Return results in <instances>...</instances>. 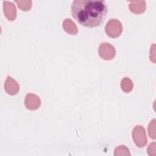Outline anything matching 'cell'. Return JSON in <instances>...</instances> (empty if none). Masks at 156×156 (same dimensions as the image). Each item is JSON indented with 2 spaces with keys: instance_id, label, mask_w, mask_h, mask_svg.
Instances as JSON below:
<instances>
[{
  "instance_id": "cell-1",
  "label": "cell",
  "mask_w": 156,
  "mask_h": 156,
  "mask_svg": "<svg viewBox=\"0 0 156 156\" xmlns=\"http://www.w3.org/2000/svg\"><path fill=\"white\" fill-rule=\"evenodd\" d=\"M71 9L73 17L80 24L88 27L100 26L108 12L104 0H75Z\"/></svg>"
},
{
  "instance_id": "cell-2",
  "label": "cell",
  "mask_w": 156,
  "mask_h": 156,
  "mask_svg": "<svg viewBox=\"0 0 156 156\" xmlns=\"http://www.w3.org/2000/svg\"><path fill=\"white\" fill-rule=\"evenodd\" d=\"M105 31L110 37H118L122 32V24L116 19H110L105 26Z\"/></svg>"
},
{
  "instance_id": "cell-3",
  "label": "cell",
  "mask_w": 156,
  "mask_h": 156,
  "mask_svg": "<svg viewBox=\"0 0 156 156\" xmlns=\"http://www.w3.org/2000/svg\"><path fill=\"white\" fill-rule=\"evenodd\" d=\"M133 141L138 147H143L147 144V136L144 127L141 126H136L132 131Z\"/></svg>"
},
{
  "instance_id": "cell-4",
  "label": "cell",
  "mask_w": 156,
  "mask_h": 156,
  "mask_svg": "<svg viewBox=\"0 0 156 156\" xmlns=\"http://www.w3.org/2000/svg\"><path fill=\"white\" fill-rule=\"evenodd\" d=\"M99 54L100 57L106 60L113 59L116 55L115 47L109 43H102L99 47Z\"/></svg>"
},
{
  "instance_id": "cell-5",
  "label": "cell",
  "mask_w": 156,
  "mask_h": 156,
  "mask_svg": "<svg viewBox=\"0 0 156 156\" xmlns=\"http://www.w3.org/2000/svg\"><path fill=\"white\" fill-rule=\"evenodd\" d=\"M24 104L27 109L35 110L40 107L41 105V101L39 97L36 94L28 93L26 96Z\"/></svg>"
},
{
  "instance_id": "cell-6",
  "label": "cell",
  "mask_w": 156,
  "mask_h": 156,
  "mask_svg": "<svg viewBox=\"0 0 156 156\" xmlns=\"http://www.w3.org/2000/svg\"><path fill=\"white\" fill-rule=\"evenodd\" d=\"M3 10L5 17L10 21H13L16 17V9L15 5L9 1H3Z\"/></svg>"
},
{
  "instance_id": "cell-7",
  "label": "cell",
  "mask_w": 156,
  "mask_h": 156,
  "mask_svg": "<svg viewBox=\"0 0 156 156\" xmlns=\"http://www.w3.org/2000/svg\"><path fill=\"white\" fill-rule=\"evenodd\" d=\"M5 91L10 95H15L19 91V85L18 82L12 77L8 76L4 83Z\"/></svg>"
},
{
  "instance_id": "cell-8",
  "label": "cell",
  "mask_w": 156,
  "mask_h": 156,
  "mask_svg": "<svg viewBox=\"0 0 156 156\" xmlns=\"http://www.w3.org/2000/svg\"><path fill=\"white\" fill-rule=\"evenodd\" d=\"M129 7L132 12L135 14H140L145 10L146 2L144 1H130Z\"/></svg>"
},
{
  "instance_id": "cell-9",
  "label": "cell",
  "mask_w": 156,
  "mask_h": 156,
  "mask_svg": "<svg viewBox=\"0 0 156 156\" xmlns=\"http://www.w3.org/2000/svg\"><path fill=\"white\" fill-rule=\"evenodd\" d=\"M63 29L69 34L76 35L78 32L76 24L69 18H66L63 22Z\"/></svg>"
},
{
  "instance_id": "cell-10",
  "label": "cell",
  "mask_w": 156,
  "mask_h": 156,
  "mask_svg": "<svg viewBox=\"0 0 156 156\" xmlns=\"http://www.w3.org/2000/svg\"><path fill=\"white\" fill-rule=\"evenodd\" d=\"M121 89L126 93L131 91L133 88L132 81L129 77H124L121 82Z\"/></svg>"
},
{
  "instance_id": "cell-11",
  "label": "cell",
  "mask_w": 156,
  "mask_h": 156,
  "mask_svg": "<svg viewBox=\"0 0 156 156\" xmlns=\"http://www.w3.org/2000/svg\"><path fill=\"white\" fill-rule=\"evenodd\" d=\"M19 8L23 11L29 10L32 6V1H16Z\"/></svg>"
},
{
  "instance_id": "cell-12",
  "label": "cell",
  "mask_w": 156,
  "mask_h": 156,
  "mask_svg": "<svg viewBox=\"0 0 156 156\" xmlns=\"http://www.w3.org/2000/svg\"><path fill=\"white\" fill-rule=\"evenodd\" d=\"M114 155L115 156L118 155H130L129 149L124 145L119 146L115 150Z\"/></svg>"
},
{
  "instance_id": "cell-13",
  "label": "cell",
  "mask_w": 156,
  "mask_h": 156,
  "mask_svg": "<svg viewBox=\"0 0 156 156\" xmlns=\"http://www.w3.org/2000/svg\"><path fill=\"white\" fill-rule=\"evenodd\" d=\"M155 119H153L151 122L149 123V127H148V132L149 136L152 138H155Z\"/></svg>"
},
{
  "instance_id": "cell-14",
  "label": "cell",
  "mask_w": 156,
  "mask_h": 156,
  "mask_svg": "<svg viewBox=\"0 0 156 156\" xmlns=\"http://www.w3.org/2000/svg\"><path fill=\"white\" fill-rule=\"evenodd\" d=\"M155 143H153L152 144H151L148 147L147 149V152H150L151 151H152V152L151 153L150 155H155Z\"/></svg>"
}]
</instances>
